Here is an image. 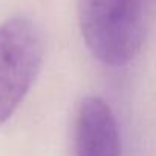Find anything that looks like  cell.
<instances>
[{
	"instance_id": "6da1fadb",
	"label": "cell",
	"mask_w": 156,
	"mask_h": 156,
	"mask_svg": "<svg viewBox=\"0 0 156 156\" xmlns=\"http://www.w3.org/2000/svg\"><path fill=\"white\" fill-rule=\"evenodd\" d=\"M148 0H78V23L90 54L107 66L130 63L145 38Z\"/></svg>"
},
{
	"instance_id": "7a4b0ae2",
	"label": "cell",
	"mask_w": 156,
	"mask_h": 156,
	"mask_svg": "<svg viewBox=\"0 0 156 156\" xmlns=\"http://www.w3.org/2000/svg\"><path fill=\"white\" fill-rule=\"evenodd\" d=\"M43 38L28 17H11L0 25V127L17 112L43 64Z\"/></svg>"
},
{
	"instance_id": "3957f363",
	"label": "cell",
	"mask_w": 156,
	"mask_h": 156,
	"mask_svg": "<svg viewBox=\"0 0 156 156\" xmlns=\"http://www.w3.org/2000/svg\"><path fill=\"white\" fill-rule=\"evenodd\" d=\"M73 156H121L116 118L98 97L83 98L76 109Z\"/></svg>"
}]
</instances>
